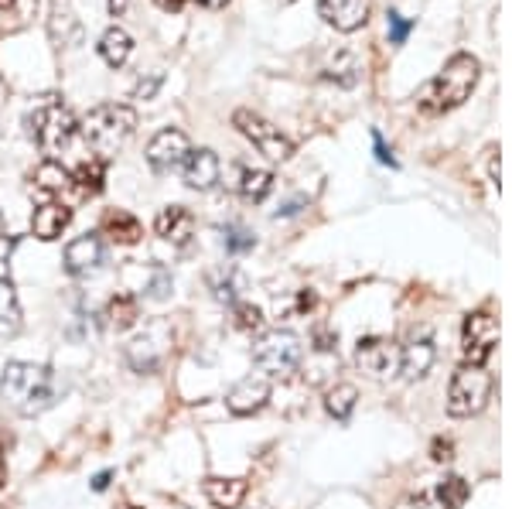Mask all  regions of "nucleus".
I'll list each match as a JSON object with an SVG mask.
<instances>
[{
  "label": "nucleus",
  "mask_w": 512,
  "mask_h": 509,
  "mask_svg": "<svg viewBox=\"0 0 512 509\" xmlns=\"http://www.w3.org/2000/svg\"><path fill=\"white\" fill-rule=\"evenodd\" d=\"M355 366H359L366 376H373V380L400 373V346L390 339H383V335L359 339V346H355Z\"/></svg>",
  "instance_id": "9b49d317"
},
{
  "label": "nucleus",
  "mask_w": 512,
  "mask_h": 509,
  "mask_svg": "<svg viewBox=\"0 0 512 509\" xmlns=\"http://www.w3.org/2000/svg\"><path fill=\"white\" fill-rule=\"evenodd\" d=\"M154 233L175 246H188L195 236V216L185 205H168V209H161L158 219H154Z\"/></svg>",
  "instance_id": "f3484780"
},
{
  "label": "nucleus",
  "mask_w": 512,
  "mask_h": 509,
  "mask_svg": "<svg viewBox=\"0 0 512 509\" xmlns=\"http://www.w3.org/2000/svg\"><path fill=\"white\" fill-rule=\"evenodd\" d=\"M437 496H441L444 509H458L461 503H465L468 486H465V482H461V479H448V482H441V489H437Z\"/></svg>",
  "instance_id": "c756f323"
},
{
  "label": "nucleus",
  "mask_w": 512,
  "mask_h": 509,
  "mask_svg": "<svg viewBox=\"0 0 512 509\" xmlns=\"http://www.w3.org/2000/svg\"><path fill=\"white\" fill-rule=\"evenodd\" d=\"M373 147H376V158H379V161H383V164H390V168H396V158H393V151H390V147L383 144V137H379V134H373Z\"/></svg>",
  "instance_id": "e433bc0d"
},
{
  "label": "nucleus",
  "mask_w": 512,
  "mask_h": 509,
  "mask_svg": "<svg viewBox=\"0 0 512 509\" xmlns=\"http://www.w3.org/2000/svg\"><path fill=\"white\" fill-rule=\"evenodd\" d=\"M11 253H14V236H0V277H7V267H11Z\"/></svg>",
  "instance_id": "f704fd0d"
},
{
  "label": "nucleus",
  "mask_w": 512,
  "mask_h": 509,
  "mask_svg": "<svg viewBox=\"0 0 512 509\" xmlns=\"http://www.w3.org/2000/svg\"><path fill=\"white\" fill-rule=\"evenodd\" d=\"M318 11H321V18H325V24H332L342 35H352V31H359L362 24L369 21L373 0H321Z\"/></svg>",
  "instance_id": "f8f14e48"
},
{
  "label": "nucleus",
  "mask_w": 512,
  "mask_h": 509,
  "mask_svg": "<svg viewBox=\"0 0 512 509\" xmlns=\"http://www.w3.org/2000/svg\"><path fill=\"white\" fill-rule=\"evenodd\" d=\"M69 223H72V205L45 199L35 209V216H31V233H35L38 240L52 243V240H59L65 229H69Z\"/></svg>",
  "instance_id": "dca6fc26"
},
{
  "label": "nucleus",
  "mask_w": 512,
  "mask_h": 509,
  "mask_svg": "<svg viewBox=\"0 0 512 509\" xmlns=\"http://www.w3.org/2000/svg\"><path fill=\"white\" fill-rule=\"evenodd\" d=\"M284 4H291V0H284Z\"/></svg>",
  "instance_id": "09e8293b"
},
{
  "label": "nucleus",
  "mask_w": 512,
  "mask_h": 509,
  "mask_svg": "<svg viewBox=\"0 0 512 509\" xmlns=\"http://www.w3.org/2000/svg\"><path fill=\"white\" fill-rule=\"evenodd\" d=\"M28 134L35 137V144L55 161L65 147L76 141L79 120L72 117V110L59 100V96H45V103L28 113Z\"/></svg>",
  "instance_id": "20e7f679"
},
{
  "label": "nucleus",
  "mask_w": 512,
  "mask_h": 509,
  "mask_svg": "<svg viewBox=\"0 0 512 509\" xmlns=\"http://www.w3.org/2000/svg\"><path fill=\"white\" fill-rule=\"evenodd\" d=\"M21 335V301L11 277H0V346L14 342Z\"/></svg>",
  "instance_id": "aec40b11"
},
{
  "label": "nucleus",
  "mask_w": 512,
  "mask_h": 509,
  "mask_svg": "<svg viewBox=\"0 0 512 509\" xmlns=\"http://www.w3.org/2000/svg\"><path fill=\"white\" fill-rule=\"evenodd\" d=\"M209 287H212V294H216L219 301H229V305H233V301H236V291H239L236 270H233V267H226V270H216V274H209Z\"/></svg>",
  "instance_id": "cd10ccee"
},
{
  "label": "nucleus",
  "mask_w": 512,
  "mask_h": 509,
  "mask_svg": "<svg viewBox=\"0 0 512 509\" xmlns=\"http://www.w3.org/2000/svg\"><path fill=\"white\" fill-rule=\"evenodd\" d=\"M202 7H209V11H219V7H226L229 0H198Z\"/></svg>",
  "instance_id": "c03bdc74"
},
{
  "label": "nucleus",
  "mask_w": 512,
  "mask_h": 509,
  "mask_svg": "<svg viewBox=\"0 0 512 509\" xmlns=\"http://www.w3.org/2000/svg\"><path fill=\"white\" fill-rule=\"evenodd\" d=\"M154 4H158V7H161V11H171V14H178V11H181V7H185V4H188V0H154Z\"/></svg>",
  "instance_id": "58836bf2"
},
{
  "label": "nucleus",
  "mask_w": 512,
  "mask_h": 509,
  "mask_svg": "<svg viewBox=\"0 0 512 509\" xmlns=\"http://www.w3.org/2000/svg\"><path fill=\"white\" fill-rule=\"evenodd\" d=\"M410 28H414V24H410L407 18H400V14H390V45H403V41H407V35H410Z\"/></svg>",
  "instance_id": "473e14b6"
},
{
  "label": "nucleus",
  "mask_w": 512,
  "mask_h": 509,
  "mask_svg": "<svg viewBox=\"0 0 512 509\" xmlns=\"http://www.w3.org/2000/svg\"><path fill=\"white\" fill-rule=\"evenodd\" d=\"M233 318L236 328H243V332H260L263 328V311L250 301H233Z\"/></svg>",
  "instance_id": "c85d7f7f"
},
{
  "label": "nucleus",
  "mask_w": 512,
  "mask_h": 509,
  "mask_svg": "<svg viewBox=\"0 0 512 509\" xmlns=\"http://www.w3.org/2000/svg\"><path fill=\"white\" fill-rule=\"evenodd\" d=\"M304 359V346L294 332L287 328H274V332H263L253 346V363L267 373H294Z\"/></svg>",
  "instance_id": "0eeeda50"
},
{
  "label": "nucleus",
  "mask_w": 512,
  "mask_h": 509,
  "mask_svg": "<svg viewBox=\"0 0 512 509\" xmlns=\"http://www.w3.org/2000/svg\"><path fill=\"white\" fill-rule=\"evenodd\" d=\"M267 400H270V376L256 373V376H243V380L229 390L226 407H229V414H236V417H250L256 410L267 407Z\"/></svg>",
  "instance_id": "ddd939ff"
},
{
  "label": "nucleus",
  "mask_w": 512,
  "mask_h": 509,
  "mask_svg": "<svg viewBox=\"0 0 512 509\" xmlns=\"http://www.w3.org/2000/svg\"><path fill=\"white\" fill-rule=\"evenodd\" d=\"M492 397V376L485 373V366H461L451 376L448 387V414L451 417H472L478 414Z\"/></svg>",
  "instance_id": "423d86ee"
},
{
  "label": "nucleus",
  "mask_w": 512,
  "mask_h": 509,
  "mask_svg": "<svg viewBox=\"0 0 512 509\" xmlns=\"http://www.w3.org/2000/svg\"><path fill=\"white\" fill-rule=\"evenodd\" d=\"M158 86H161V76L154 72L147 82H137V89H134V100H151L154 93H158Z\"/></svg>",
  "instance_id": "72a5a7b5"
},
{
  "label": "nucleus",
  "mask_w": 512,
  "mask_h": 509,
  "mask_svg": "<svg viewBox=\"0 0 512 509\" xmlns=\"http://www.w3.org/2000/svg\"><path fill=\"white\" fill-rule=\"evenodd\" d=\"M355 400H359V390H355L352 383H335V387L325 393V410L335 417V421H349L352 410H355Z\"/></svg>",
  "instance_id": "bb28decb"
},
{
  "label": "nucleus",
  "mask_w": 512,
  "mask_h": 509,
  "mask_svg": "<svg viewBox=\"0 0 512 509\" xmlns=\"http://www.w3.org/2000/svg\"><path fill=\"white\" fill-rule=\"evenodd\" d=\"M103 318H106V325L117 328V332H123V328H130V325H137L140 298H137V294H130V291H117L110 301H106Z\"/></svg>",
  "instance_id": "b1692460"
},
{
  "label": "nucleus",
  "mask_w": 512,
  "mask_h": 509,
  "mask_svg": "<svg viewBox=\"0 0 512 509\" xmlns=\"http://www.w3.org/2000/svg\"><path fill=\"white\" fill-rule=\"evenodd\" d=\"M171 294V274L161 267H154V281L147 284V298L151 301H164Z\"/></svg>",
  "instance_id": "2f4dec72"
},
{
  "label": "nucleus",
  "mask_w": 512,
  "mask_h": 509,
  "mask_svg": "<svg viewBox=\"0 0 512 509\" xmlns=\"http://www.w3.org/2000/svg\"><path fill=\"white\" fill-rule=\"evenodd\" d=\"M14 7V0H0V11H11Z\"/></svg>",
  "instance_id": "a18cd8bd"
},
{
  "label": "nucleus",
  "mask_w": 512,
  "mask_h": 509,
  "mask_svg": "<svg viewBox=\"0 0 512 509\" xmlns=\"http://www.w3.org/2000/svg\"><path fill=\"white\" fill-rule=\"evenodd\" d=\"M0 236H4V212H0Z\"/></svg>",
  "instance_id": "49530a36"
},
{
  "label": "nucleus",
  "mask_w": 512,
  "mask_h": 509,
  "mask_svg": "<svg viewBox=\"0 0 512 509\" xmlns=\"http://www.w3.org/2000/svg\"><path fill=\"white\" fill-rule=\"evenodd\" d=\"M130 52H134V38L127 35L123 28H106L103 38H99V59H103L110 69H120V65H127Z\"/></svg>",
  "instance_id": "5701e85b"
},
{
  "label": "nucleus",
  "mask_w": 512,
  "mask_h": 509,
  "mask_svg": "<svg viewBox=\"0 0 512 509\" xmlns=\"http://www.w3.org/2000/svg\"><path fill=\"white\" fill-rule=\"evenodd\" d=\"M127 509H137V506H127Z\"/></svg>",
  "instance_id": "de8ad7c7"
},
{
  "label": "nucleus",
  "mask_w": 512,
  "mask_h": 509,
  "mask_svg": "<svg viewBox=\"0 0 512 509\" xmlns=\"http://www.w3.org/2000/svg\"><path fill=\"white\" fill-rule=\"evenodd\" d=\"M127 4H130V0H106V7H110L113 18H120V14L127 11Z\"/></svg>",
  "instance_id": "79ce46f5"
},
{
  "label": "nucleus",
  "mask_w": 512,
  "mask_h": 509,
  "mask_svg": "<svg viewBox=\"0 0 512 509\" xmlns=\"http://www.w3.org/2000/svg\"><path fill=\"white\" fill-rule=\"evenodd\" d=\"M110 479H113V472H110V469H106V472H99L96 479H93V489H96V492H103L106 486H110Z\"/></svg>",
  "instance_id": "a19ab883"
},
{
  "label": "nucleus",
  "mask_w": 512,
  "mask_h": 509,
  "mask_svg": "<svg viewBox=\"0 0 512 509\" xmlns=\"http://www.w3.org/2000/svg\"><path fill=\"white\" fill-rule=\"evenodd\" d=\"M233 123H236V130L239 134L250 141L256 151L263 154V158H270V161H287L294 154V141L284 134L280 127H274L270 120H263L260 113H253V110H236L233 113Z\"/></svg>",
  "instance_id": "6e6552de"
},
{
  "label": "nucleus",
  "mask_w": 512,
  "mask_h": 509,
  "mask_svg": "<svg viewBox=\"0 0 512 509\" xmlns=\"http://www.w3.org/2000/svg\"><path fill=\"white\" fill-rule=\"evenodd\" d=\"M270 188H274V175L263 168H243V175H239V195L246 202H263Z\"/></svg>",
  "instance_id": "393cba45"
},
{
  "label": "nucleus",
  "mask_w": 512,
  "mask_h": 509,
  "mask_svg": "<svg viewBox=\"0 0 512 509\" xmlns=\"http://www.w3.org/2000/svg\"><path fill=\"white\" fill-rule=\"evenodd\" d=\"M205 499L216 509H236L246 499V479H226V475H212L202 482Z\"/></svg>",
  "instance_id": "412c9836"
},
{
  "label": "nucleus",
  "mask_w": 512,
  "mask_h": 509,
  "mask_svg": "<svg viewBox=\"0 0 512 509\" xmlns=\"http://www.w3.org/2000/svg\"><path fill=\"white\" fill-rule=\"evenodd\" d=\"M434 366V342L431 339H417L410 346L400 349V373L403 380H420L427 376V369Z\"/></svg>",
  "instance_id": "4be33fe9"
},
{
  "label": "nucleus",
  "mask_w": 512,
  "mask_h": 509,
  "mask_svg": "<svg viewBox=\"0 0 512 509\" xmlns=\"http://www.w3.org/2000/svg\"><path fill=\"white\" fill-rule=\"evenodd\" d=\"M335 346H338V335H332L328 328H318V332H315V349L318 352H335Z\"/></svg>",
  "instance_id": "c9c22d12"
},
{
  "label": "nucleus",
  "mask_w": 512,
  "mask_h": 509,
  "mask_svg": "<svg viewBox=\"0 0 512 509\" xmlns=\"http://www.w3.org/2000/svg\"><path fill=\"white\" fill-rule=\"evenodd\" d=\"M253 243L256 240L243 226H226V250L229 253H246V250H253Z\"/></svg>",
  "instance_id": "7c9ffc66"
},
{
  "label": "nucleus",
  "mask_w": 512,
  "mask_h": 509,
  "mask_svg": "<svg viewBox=\"0 0 512 509\" xmlns=\"http://www.w3.org/2000/svg\"><path fill=\"white\" fill-rule=\"evenodd\" d=\"M181 175H185V185L192 188V192H212V188L219 185L222 164L216 158V151L198 147V151H188L185 164H181Z\"/></svg>",
  "instance_id": "2eb2a0df"
},
{
  "label": "nucleus",
  "mask_w": 512,
  "mask_h": 509,
  "mask_svg": "<svg viewBox=\"0 0 512 509\" xmlns=\"http://www.w3.org/2000/svg\"><path fill=\"white\" fill-rule=\"evenodd\" d=\"M489 178L495 185L502 182V175H499V151H492V158H489Z\"/></svg>",
  "instance_id": "ea45409f"
},
{
  "label": "nucleus",
  "mask_w": 512,
  "mask_h": 509,
  "mask_svg": "<svg viewBox=\"0 0 512 509\" xmlns=\"http://www.w3.org/2000/svg\"><path fill=\"white\" fill-rule=\"evenodd\" d=\"M134 130H137V113L127 103H103L79 120V137L93 151V158H99L103 164L134 137Z\"/></svg>",
  "instance_id": "7ed1b4c3"
},
{
  "label": "nucleus",
  "mask_w": 512,
  "mask_h": 509,
  "mask_svg": "<svg viewBox=\"0 0 512 509\" xmlns=\"http://www.w3.org/2000/svg\"><path fill=\"white\" fill-rule=\"evenodd\" d=\"M478 79H482V65H478L475 55H468V52L454 55V59L444 62V69L417 93L420 113L441 117V113L458 110L465 100H472Z\"/></svg>",
  "instance_id": "f03ea898"
},
{
  "label": "nucleus",
  "mask_w": 512,
  "mask_h": 509,
  "mask_svg": "<svg viewBox=\"0 0 512 509\" xmlns=\"http://www.w3.org/2000/svg\"><path fill=\"white\" fill-rule=\"evenodd\" d=\"M103 260H106V246L96 233H86L65 246V270H69L72 277L96 274V270L103 267Z\"/></svg>",
  "instance_id": "4468645a"
},
{
  "label": "nucleus",
  "mask_w": 512,
  "mask_h": 509,
  "mask_svg": "<svg viewBox=\"0 0 512 509\" xmlns=\"http://www.w3.org/2000/svg\"><path fill=\"white\" fill-rule=\"evenodd\" d=\"M175 352V328H171L164 318H154V322L144 325V332H137L127 346V363L137 369V373H154L171 359Z\"/></svg>",
  "instance_id": "39448f33"
},
{
  "label": "nucleus",
  "mask_w": 512,
  "mask_h": 509,
  "mask_svg": "<svg viewBox=\"0 0 512 509\" xmlns=\"http://www.w3.org/2000/svg\"><path fill=\"white\" fill-rule=\"evenodd\" d=\"M451 458V441H434V462H448Z\"/></svg>",
  "instance_id": "4c0bfd02"
},
{
  "label": "nucleus",
  "mask_w": 512,
  "mask_h": 509,
  "mask_svg": "<svg viewBox=\"0 0 512 509\" xmlns=\"http://www.w3.org/2000/svg\"><path fill=\"white\" fill-rule=\"evenodd\" d=\"M72 178H76V192L86 199V195H99L103 192V178H106V164L99 158H89L82 161L76 171H72Z\"/></svg>",
  "instance_id": "a878e982"
},
{
  "label": "nucleus",
  "mask_w": 512,
  "mask_h": 509,
  "mask_svg": "<svg viewBox=\"0 0 512 509\" xmlns=\"http://www.w3.org/2000/svg\"><path fill=\"white\" fill-rule=\"evenodd\" d=\"M0 397L21 417H38L59 400V380L41 363H7L0 373Z\"/></svg>",
  "instance_id": "f257e3e1"
},
{
  "label": "nucleus",
  "mask_w": 512,
  "mask_h": 509,
  "mask_svg": "<svg viewBox=\"0 0 512 509\" xmlns=\"http://www.w3.org/2000/svg\"><path fill=\"white\" fill-rule=\"evenodd\" d=\"M188 151H192V144H188L185 130L164 127L147 144V164H151L154 175H171V171H178L185 164Z\"/></svg>",
  "instance_id": "9d476101"
},
{
  "label": "nucleus",
  "mask_w": 512,
  "mask_h": 509,
  "mask_svg": "<svg viewBox=\"0 0 512 509\" xmlns=\"http://www.w3.org/2000/svg\"><path fill=\"white\" fill-rule=\"evenodd\" d=\"M495 346H499V322H495L489 311L468 315L465 328H461V356H465V363L485 366L495 352Z\"/></svg>",
  "instance_id": "1a4fd4ad"
},
{
  "label": "nucleus",
  "mask_w": 512,
  "mask_h": 509,
  "mask_svg": "<svg viewBox=\"0 0 512 509\" xmlns=\"http://www.w3.org/2000/svg\"><path fill=\"white\" fill-rule=\"evenodd\" d=\"M99 236H106V240H113L120 246H134L140 243V236H144V226H140V219L130 216L127 209H110L103 216V223H99Z\"/></svg>",
  "instance_id": "a211bd4d"
},
{
  "label": "nucleus",
  "mask_w": 512,
  "mask_h": 509,
  "mask_svg": "<svg viewBox=\"0 0 512 509\" xmlns=\"http://www.w3.org/2000/svg\"><path fill=\"white\" fill-rule=\"evenodd\" d=\"M7 482V465H4V431H0V486Z\"/></svg>",
  "instance_id": "37998d69"
},
{
  "label": "nucleus",
  "mask_w": 512,
  "mask_h": 509,
  "mask_svg": "<svg viewBox=\"0 0 512 509\" xmlns=\"http://www.w3.org/2000/svg\"><path fill=\"white\" fill-rule=\"evenodd\" d=\"M35 188H38L41 195H45V199L62 202V195H65V192H76V178H72V171H69V168H62L59 161L48 158V161L35 171Z\"/></svg>",
  "instance_id": "6ab92c4d"
}]
</instances>
